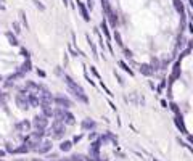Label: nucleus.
<instances>
[{"label":"nucleus","instance_id":"f257e3e1","mask_svg":"<svg viewBox=\"0 0 193 161\" xmlns=\"http://www.w3.org/2000/svg\"><path fill=\"white\" fill-rule=\"evenodd\" d=\"M16 105H18L21 110H27L29 108V103L26 98V90H21L18 95H16Z\"/></svg>","mask_w":193,"mask_h":161},{"label":"nucleus","instance_id":"f03ea898","mask_svg":"<svg viewBox=\"0 0 193 161\" xmlns=\"http://www.w3.org/2000/svg\"><path fill=\"white\" fill-rule=\"evenodd\" d=\"M34 126H36V127L44 129L45 126H47V119H45V116H36V118H34Z\"/></svg>","mask_w":193,"mask_h":161},{"label":"nucleus","instance_id":"7ed1b4c3","mask_svg":"<svg viewBox=\"0 0 193 161\" xmlns=\"http://www.w3.org/2000/svg\"><path fill=\"white\" fill-rule=\"evenodd\" d=\"M55 102L58 103V105H61L63 108H69V106H71V102L68 100V98H63V97H56Z\"/></svg>","mask_w":193,"mask_h":161},{"label":"nucleus","instance_id":"20e7f679","mask_svg":"<svg viewBox=\"0 0 193 161\" xmlns=\"http://www.w3.org/2000/svg\"><path fill=\"white\" fill-rule=\"evenodd\" d=\"M42 110H44L45 116H52L53 114V110H52V106H50V103H42Z\"/></svg>","mask_w":193,"mask_h":161},{"label":"nucleus","instance_id":"39448f33","mask_svg":"<svg viewBox=\"0 0 193 161\" xmlns=\"http://www.w3.org/2000/svg\"><path fill=\"white\" fill-rule=\"evenodd\" d=\"M27 71H31V63L29 61H26L24 65L21 66V70H19V73L23 74V73H27Z\"/></svg>","mask_w":193,"mask_h":161},{"label":"nucleus","instance_id":"423d86ee","mask_svg":"<svg viewBox=\"0 0 193 161\" xmlns=\"http://www.w3.org/2000/svg\"><path fill=\"white\" fill-rule=\"evenodd\" d=\"M140 73H143V74H146V76H150V74L153 73V70L150 66H140Z\"/></svg>","mask_w":193,"mask_h":161},{"label":"nucleus","instance_id":"0eeeda50","mask_svg":"<svg viewBox=\"0 0 193 161\" xmlns=\"http://www.w3.org/2000/svg\"><path fill=\"white\" fill-rule=\"evenodd\" d=\"M61 150H63V152H69L71 150V142H63V143H61Z\"/></svg>","mask_w":193,"mask_h":161},{"label":"nucleus","instance_id":"6e6552de","mask_svg":"<svg viewBox=\"0 0 193 161\" xmlns=\"http://www.w3.org/2000/svg\"><path fill=\"white\" fill-rule=\"evenodd\" d=\"M95 123H92V121H84V127H93Z\"/></svg>","mask_w":193,"mask_h":161},{"label":"nucleus","instance_id":"1a4fd4ad","mask_svg":"<svg viewBox=\"0 0 193 161\" xmlns=\"http://www.w3.org/2000/svg\"><path fill=\"white\" fill-rule=\"evenodd\" d=\"M121 66H122V70H124V71H127L129 74H132V71H130V70H129V66L126 65V63H122V61H121Z\"/></svg>","mask_w":193,"mask_h":161},{"label":"nucleus","instance_id":"9d476101","mask_svg":"<svg viewBox=\"0 0 193 161\" xmlns=\"http://www.w3.org/2000/svg\"><path fill=\"white\" fill-rule=\"evenodd\" d=\"M171 108H172V111L179 113V108H177V105H175V103H171Z\"/></svg>","mask_w":193,"mask_h":161},{"label":"nucleus","instance_id":"9b49d317","mask_svg":"<svg viewBox=\"0 0 193 161\" xmlns=\"http://www.w3.org/2000/svg\"><path fill=\"white\" fill-rule=\"evenodd\" d=\"M37 74H40V76H42V77L45 76V73H44V71H40V70H37Z\"/></svg>","mask_w":193,"mask_h":161},{"label":"nucleus","instance_id":"f8f14e48","mask_svg":"<svg viewBox=\"0 0 193 161\" xmlns=\"http://www.w3.org/2000/svg\"><path fill=\"white\" fill-rule=\"evenodd\" d=\"M0 80H2V77H0Z\"/></svg>","mask_w":193,"mask_h":161},{"label":"nucleus","instance_id":"ddd939ff","mask_svg":"<svg viewBox=\"0 0 193 161\" xmlns=\"http://www.w3.org/2000/svg\"><path fill=\"white\" fill-rule=\"evenodd\" d=\"M155 161H156V159H155Z\"/></svg>","mask_w":193,"mask_h":161}]
</instances>
